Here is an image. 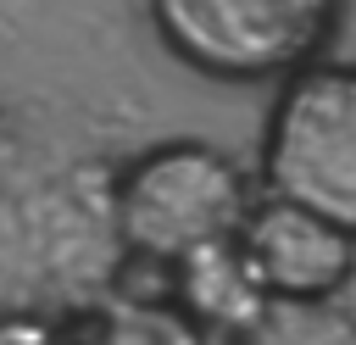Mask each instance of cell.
<instances>
[{
	"label": "cell",
	"mask_w": 356,
	"mask_h": 345,
	"mask_svg": "<svg viewBox=\"0 0 356 345\" xmlns=\"http://www.w3.org/2000/svg\"><path fill=\"white\" fill-rule=\"evenodd\" d=\"M122 256L117 172L0 122V317L83 306L117 278Z\"/></svg>",
	"instance_id": "obj_1"
},
{
	"label": "cell",
	"mask_w": 356,
	"mask_h": 345,
	"mask_svg": "<svg viewBox=\"0 0 356 345\" xmlns=\"http://www.w3.org/2000/svg\"><path fill=\"white\" fill-rule=\"evenodd\" d=\"M250 217V189L239 167L195 139L150 145L117 172V228L128 256L184 262L217 239H234Z\"/></svg>",
	"instance_id": "obj_2"
},
{
	"label": "cell",
	"mask_w": 356,
	"mask_h": 345,
	"mask_svg": "<svg viewBox=\"0 0 356 345\" xmlns=\"http://www.w3.org/2000/svg\"><path fill=\"white\" fill-rule=\"evenodd\" d=\"M261 178L356 234V61L289 72L261 139Z\"/></svg>",
	"instance_id": "obj_3"
},
{
	"label": "cell",
	"mask_w": 356,
	"mask_h": 345,
	"mask_svg": "<svg viewBox=\"0 0 356 345\" xmlns=\"http://www.w3.org/2000/svg\"><path fill=\"white\" fill-rule=\"evenodd\" d=\"M339 0H150L161 45L228 83L300 72L328 39Z\"/></svg>",
	"instance_id": "obj_4"
},
{
	"label": "cell",
	"mask_w": 356,
	"mask_h": 345,
	"mask_svg": "<svg viewBox=\"0 0 356 345\" xmlns=\"http://www.w3.org/2000/svg\"><path fill=\"white\" fill-rule=\"evenodd\" d=\"M239 245L273 300H328L356 273V234L273 189L250 206Z\"/></svg>",
	"instance_id": "obj_5"
},
{
	"label": "cell",
	"mask_w": 356,
	"mask_h": 345,
	"mask_svg": "<svg viewBox=\"0 0 356 345\" xmlns=\"http://www.w3.org/2000/svg\"><path fill=\"white\" fill-rule=\"evenodd\" d=\"M178 295L211 328H239V334H250L267 317V306H273V295L256 278L239 234L234 239H217V245H206L195 256H184L178 262Z\"/></svg>",
	"instance_id": "obj_6"
},
{
	"label": "cell",
	"mask_w": 356,
	"mask_h": 345,
	"mask_svg": "<svg viewBox=\"0 0 356 345\" xmlns=\"http://www.w3.org/2000/svg\"><path fill=\"white\" fill-rule=\"evenodd\" d=\"M0 345H56L44 317H0Z\"/></svg>",
	"instance_id": "obj_7"
}]
</instances>
